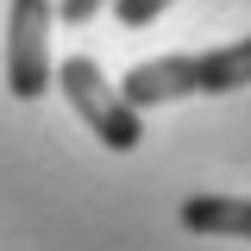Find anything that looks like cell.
<instances>
[{
  "instance_id": "obj_1",
  "label": "cell",
  "mask_w": 251,
  "mask_h": 251,
  "mask_svg": "<svg viewBox=\"0 0 251 251\" xmlns=\"http://www.w3.org/2000/svg\"><path fill=\"white\" fill-rule=\"evenodd\" d=\"M239 88H251V38L195 50V57H145L120 75L126 107L138 113H151L163 100H188V94H239Z\"/></svg>"
},
{
  "instance_id": "obj_4",
  "label": "cell",
  "mask_w": 251,
  "mask_h": 251,
  "mask_svg": "<svg viewBox=\"0 0 251 251\" xmlns=\"http://www.w3.org/2000/svg\"><path fill=\"white\" fill-rule=\"evenodd\" d=\"M182 232H201V239H251V201L245 195H188L182 201Z\"/></svg>"
},
{
  "instance_id": "obj_2",
  "label": "cell",
  "mask_w": 251,
  "mask_h": 251,
  "mask_svg": "<svg viewBox=\"0 0 251 251\" xmlns=\"http://www.w3.org/2000/svg\"><path fill=\"white\" fill-rule=\"evenodd\" d=\"M50 82L63 88V100L75 107V120L88 126L107 151H138V138H145V113L126 107L120 82H107L94 57H63L57 69H50Z\"/></svg>"
},
{
  "instance_id": "obj_6",
  "label": "cell",
  "mask_w": 251,
  "mask_h": 251,
  "mask_svg": "<svg viewBox=\"0 0 251 251\" xmlns=\"http://www.w3.org/2000/svg\"><path fill=\"white\" fill-rule=\"evenodd\" d=\"M100 6H107V0H57V19L63 25H88Z\"/></svg>"
},
{
  "instance_id": "obj_3",
  "label": "cell",
  "mask_w": 251,
  "mask_h": 251,
  "mask_svg": "<svg viewBox=\"0 0 251 251\" xmlns=\"http://www.w3.org/2000/svg\"><path fill=\"white\" fill-rule=\"evenodd\" d=\"M50 25L57 6L50 0H13L6 6V88L13 100H44L50 94Z\"/></svg>"
},
{
  "instance_id": "obj_5",
  "label": "cell",
  "mask_w": 251,
  "mask_h": 251,
  "mask_svg": "<svg viewBox=\"0 0 251 251\" xmlns=\"http://www.w3.org/2000/svg\"><path fill=\"white\" fill-rule=\"evenodd\" d=\"M107 6H113V19H120L126 31H145V25L157 19V13L170 6V0H107Z\"/></svg>"
}]
</instances>
